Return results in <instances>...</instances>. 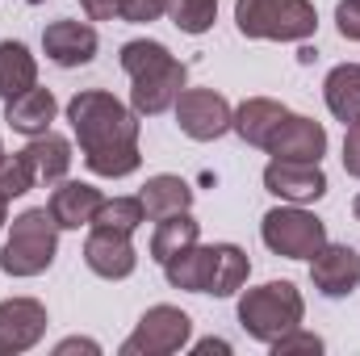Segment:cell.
<instances>
[{
    "label": "cell",
    "mask_w": 360,
    "mask_h": 356,
    "mask_svg": "<svg viewBox=\"0 0 360 356\" xmlns=\"http://www.w3.org/2000/svg\"><path fill=\"white\" fill-rule=\"evenodd\" d=\"M68 122L80 143V155L89 172L109 180H122L139 172L143 151H139V113L122 105L113 92L84 89L68 101Z\"/></svg>",
    "instance_id": "6da1fadb"
},
{
    "label": "cell",
    "mask_w": 360,
    "mask_h": 356,
    "mask_svg": "<svg viewBox=\"0 0 360 356\" xmlns=\"http://www.w3.org/2000/svg\"><path fill=\"white\" fill-rule=\"evenodd\" d=\"M122 72L130 76V109L139 117H160L176 105V96L184 92V63L176 55L155 42V38H134L122 46Z\"/></svg>",
    "instance_id": "7a4b0ae2"
},
{
    "label": "cell",
    "mask_w": 360,
    "mask_h": 356,
    "mask_svg": "<svg viewBox=\"0 0 360 356\" xmlns=\"http://www.w3.org/2000/svg\"><path fill=\"white\" fill-rule=\"evenodd\" d=\"M59 256V222L51 210H21L8 222V239L0 248V268L8 276H38Z\"/></svg>",
    "instance_id": "3957f363"
},
{
    "label": "cell",
    "mask_w": 360,
    "mask_h": 356,
    "mask_svg": "<svg viewBox=\"0 0 360 356\" xmlns=\"http://www.w3.org/2000/svg\"><path fill=\"white\" fill-rule=\"evenodd\" d=\"M302 314H306V302L293 281H264L239 298V327L260 344H272L285 331L302 327Z\"/></svg>",
    "instance_id": "277c9868"
},
{
    "label": "cell",
    "mask_w": 360,
    "mask_h": 356,
    "mask_svg": "<svg viewBox=\"0 0 360 356\" xmlns=\"http://www.w3.org/2000/svg\"><path fill=\"white\" fill-rule=\"evenodd\" d=\"M235 25L243 38L306 42L319 30V13L310 0H235Z\"/></svg>",
    "instance_id": "5b68a950"
},
{
    "label": "cell",
    "mask_w": 360,
    "mask_h": 356,
    "mask_svg": "<svg viewBox=\"0 0 360 356\" xmlns=\"http://www.w3.org/2000/svg\"><path fill=\"white\" fill-rule=\"evenodd\" d=\"M260 239L264 248L285 256V260H310L323 243H327V222L319 214H310L306 205H276L260 222Z\"/></svg>",
    "instance_id": "8992f818"
},
{
    "label": "cell",
    "mask_w": 360,
    "mask_h": 356,
    "mask_svg": "<svg viewBox=\"0 0 360 356\" xmlns=\"http://www.w3.org/2000/svg\"><path fill=\"white\" fill-rule=\"evenodd\" d=\"M193 336V319L180 310V306H151L134 336L122 344V356H172L188 344Z\"/></svg>",
    "instance_id": "52a82bcc"
},
{
    "label": "cell",
    "mask_w": 360,
    "mask_h": 356,
    "mask_svg": "<svg viewBox=\"0 0 360 356\" xmlns=\"http://www.w3.org/2000/svg\"><path fill=\"white\" fill-rule=\"evenodd\" d=\"M172 109H176V126L188 139H197V143L222 139L231 130V122H235V109L226 105L222 92H214V89H184Z\"/></svg>",
    "instance_id": "ba28073f"
},
{
    "label": "cell",
    "mask_w": 360,
    "mask_h": 356,
    "mask_svg": "<svg viewBox=\"0 0 360 356\" xmlns=\"http://www.w3.org/2000/svg\"><path fill=\"white\" fill-rule=\"evenodd\" d=\"M46 306L38 298H8L0 302V356L30 352L46 336Z\"/></svg>",
    "instance_id": "9c48e42d"
},
{
    "label": "cell",
    "mask_w": 360,
    "mask_h": 356,
    "mask_svg": "<svg viewBox=\"0 0 360 356\" xmlns=\"http://www.w3.org/2000/svg\"><path fill=\"white\" fill-rule=\"evenodd\" d=\"M264 189L281 201L310 205L327 197V172L323 164H297V160H272L264 168Z\"/></svg>",
    "instance_id": "30bf717a"
},
{
    "label": "cell",
    "mask_w": 360,
    "mask_h": 356,
    "mask_svg": "<svg viewBox=\"0 0 360 356\" xmlns=\"http://www.w3.org/2000/svg\"><path fill=\"white\" fill-rule=\"evenodd\" d=\"M269 151L272 160H297V164H323V155H327V130H323V122H314V117H302V113H289L281 126H276V134L269 139Z\"/></svg>",
    "instance_id": "8fae6325"
},
{
    "label": "cell",
    "mask_w": 360,
    "mask_h": 356,
    "mask_svg": "<svg viewBox=\"0 0 360 356\" xmlns=\"http://www.w3.org/2000/svg\"><path fill=\"white\" fill-rule=\"evenodd\" d=\"M310 281L327 298H348L360 285V252L348 243H323L310 256Z\"/></svg>",
    "instance_id": "7c38bea8"
},
{
    "label": "cell",
    "mask_w": 360,
    "mask_h": 356,
    "mask_svg": "<svg viewBox=\"0 0 360 356\" xmlns=\"http://www.w3.org/2000/svg\"><path fill=\"white\" fill-rule=\"evenodd\" d=\"M84 265L105 276V281H126L134 265H139V252L130 243V235L122 231H105V227H89V239H84Z\"/></svg>",
    "instance_id": "4fadbf2b"
},
{
    "label": "cell",
    "mask_w": 360,
    "mask_h": 356,
    "mask_svg": "<svg viewBox=\"0 0 360 356\" xmlns=\"http://www.w3.org/2000/svg\"><path fill=\"white\" fill-rule=\"evenodd\" d=\"M42 51L59 68H84L96 55V30H92L89 21H68V17L51 21L42 30Z\"/></svg>",
    "instance_id": "5bb4252c"
},
{
    "label": "cell",
    "mask_w": 360,
    "mask_h": 356,
    "mask_svg": "<svg viewBox=\"0 0 360 356\" xmlns=\"http://www.w3.org/2000/svg\"><path fill=\"white\" fill-rule=\"evenodd\" d=\"M101 201H105V193L84 184V180H59V189L51 193L46 210L59 222V231H80V227H92Z\"/></svg>",
    "instance_id": "9a60e30c"
},
{
    "label": "cell",
    "mask_w": 360,
    "mask_h": 356,
    "mask_svg": "<svg viewBox=\"0 0 360 356\" xmlns=\"http://www.w3.org/2000/svg\"><path fill=\"white\" fill-rule=\"evenodd\" d=\"M55 113H59V101H55V92L51 89H25L21 96H13V101H4V122L17 130V134H25V139H38V134H46L51 130V122H55Z\"/></svg>",
    "instance_id": "2e32d148"
},
{
    "label": "cell",
    "mask_w": 360,
    "mask_h": 356,
    "mask_svg": "<svg viewBox=\"0 0 360 356\" xmlns=\"http://www.w3.org/2000/svg\"><path fill=\"white\" fill-rule=\"evenodd\" d=\"M289 117V109L281 105V101H272V96H252V101H243L239 109H235V122H231V130L243 139V143H252V147H269V139L276 134V126Z\"/></svg>",
    "instance_id": "e0dca14e"
},
{
    "label": "cell",
    "mask_w": 360,
    "mask_h": 356,
    "mask_svg": "<svg viewBox=\"0 0 360 356\" xmlns=\"http://www.w3.org/2000/svg\"><path fill=\"white\" fill-rule=\"evenodd\" d=\"M210 268H214V248L193 243L176 252L172 260H164V276L172 289H188V293H205L210 289Z\"/></svg>",
    "instance_id": "ac0fdd59"
},
{
    "label": "cell",
    "mask_w": 360,
    "mask_h": 356,
    "mask_svg": "<svg viewBox=\"0 0 360 356\" xmlns=\"http://www.w3.org/2000/svg\"><path fill=\"white\" fill-rule=\"evenodd\" d=\"M252 276V260L239 243H214V268H210V289L214 298H231L248 285Z\"/></svg>",
    "instance_id": "d6986e66"
},
{
    "label": "cell",
    "mask_w": 360,
    "mask_h": 356,
    "mask_svg": "<svg viewBox=\"0 0 360 356\" xmlns=\"http://www.w3.org/2000/svg\"><path fill=\"white\" fill-rule=\"evenodd\" d=\"M143 210H147V218L151 222H160V218H168V214H180V210H188L193 205V189H188V180L172 177V172H160V177H151L143 184Z\"/></svg>",
    "instance_id": "ffe728a7"
},
{
    "label": "cell",
    "mask_w": 360,
    "mask_h": 356,
    "mask_svg": "<svg viewBox=\"0 0 360 356\" xmlns=\"http://www.w3.org/2000/svg\"><path fill=\"white\" fill-rule=\"evenodd\" d=\"M38 84V59L25 42H0V101H13Z\"/></svg>",
    "instance_id": "44dd1931"
},
{
    "label": "cell",
    "mask_w": 360,
    "mask_h": 356,
    "mask_svg": "<svg viewBox=\"0 0 360 356\" xmlns=\"http://www.w3.org/2000/svg\"><path fill=\"white\" fill-rule=\"evenodd\" d=\"M323 96H327V109L348 126L360 117V63H340L327 72L323 80Z\"/></svg>",
    "instance_id": "7402d4cb"
},
{
    "label": "cell",
    "mask_w": 360,
    "mask_h": 356,
    "mask_svg": "<svg viewBox=\"0 0 360 356\" xmlns=\"http://www.w3.org/2000/svg\"><path fill=\"white\" fill-rule=\"evenodd\" d=\"M197 239H201V222H197L188 210L168 214V218H160V222H155V235H151V256L164 265V260H172L176 252L193 248Z\"/></svg>",
    "instance_id": "603a6c76"
},
{
    "label": "cell",
    "mask_w": 360,
    "mask_h": 356,
    "mask_svg": "<svg viewBox=\"0 0 360 356\" xmlns=\"http://www.w3.org/2000/svg\"><path fill=\"white\" fill-rule=\"evenodd\" d=\"M25 151H30V160H34V168H38V180H42V184H59V180H68V168H72V143H68L63 134L46 130V134L30 139Z\"/></svg>",
    "instance_id": "cb8c5ba5"
},
{
    "label": "cell",
    "mask_w": 360,
    "mask_h": 356,
    "mask_svg": "<svg viewBox=\"0 0 360 356\" xmlns=\"http://www.w3.org/2000/svg\"><path fill=\"white\" fill-rule=\"evenodd\" d=\"M147 222V210H143V197H105L92 227H105V231H122V235H134L139 227Z\"/></svg>",
    "instance_id": "d4e9b609"
},
{
    "label": "cell",
    "mask_w": 360,
    "mask_h": 356,
    "mask_svg": "<svg viewBox=\"0 0 360 356\" xmlns=\"http://www.w3.org/2000/svg\"><path fill=\"white\" fill-rule=\"evenodd\" d=\"M38 184V168L30 160V151H13V155H0V197H25L30 189Z\"/></svg>",
    "instance_id": "484cf974"
},
{
    "label": "cell",
    "mask_w": 360,
    "mask_h": 356,
    "mask_svg": "<svg viewBox=\"0 0 360 356\" xmlns=\"http://www.w3.org/2000/svg\"><path fill=\"white\" fill-rule=\"evenodd\" d=\"M168 13H172V25L176 30H184V34H205L218 21V0H172Z\"/></svg>",
    "instance_id": "4316f807"
},
{
    "label": "cell",
    "mask_w": 360,
    "mask_h": 356,
    "mask_svg": "<svg viewBox=\"0 0 360 356\" xmlns=\"http://www.w3.org/2000/svg\"><path fill=\"white\" fill-rule=\"evenodd\" d=\"M172 0H117V17L130 21V25H147V21H160L168 13Z\"/></svg>",
    "instance_id": "83f0119b"
},
{
    "label": "cell",
    "mask_w": 360,
    "mask_h": 356,
    "mask_svg": "<svg viewBox=\"0 0 360 356\" xmlns=\"http://www.w3.org/2000/svg\"><path fill=\"white\" fill-rule=\"evenodd\" d=\"M269 348H272V356H289V352H323V340H319V336H310V331H302V327H293V331H285L281 340H272Z\"/></svg>",
    "instance_id": "f1b7e54d"
},
{
    "label": "cell",
    "mask_w": 360,
    "mask_h": 356,
    "mask_svg": "<svg viewBox=\"0 0 360 356\" xmlns=\"http://www.w3.org/2000/svg\"><path fill=\"white\" fill-rule=\"evenodd\" d=\"M335 25L348 42H360V0H340L335 4Z\"/></svg>",
    "instance_id": "f546056e"
},
{
    "label": "cell",
    "mask_w": 360,
    "mask_h": 356,
    "mask_svg": "<svg viewBox=\"0 0 360 356\" xmlns=\"http://www.w3.org/2000/svg\"><path fill=\"white\" fill-rule=\"evenodd\" d=\"M344 172L360 180V117L348 122V134H344Z\"/></svg>",
    "instance_id": "4dcf8cb0"
},
{
    "label": "cell",
    "mask_w": 360,
    "mask_h": 356,
    "mask_svg": "<svg viewBox=\"0 0 360 356\" xmlns=\"http://www.w3.org/2000/svg\"><path fill=\"white\" fill-rule=\"evenodd\" d=\"M89 21H113L117 17V0H80Z\"/></svg>",
    "instance_id": "1f68e13d"
},
{
    "label": "cell",
    "mask_w": 360,
    "mask_h": 356,
    "mask_svg": "<svg viewBox=\"0 0 360 356\" xmlns=\"http://www.w3.org/2000/svg\"><path fill=\"white\" fill-rule=\"evenodd\" d=\"M72 352H89V356H101V344L96 340H84V336H72L63 344H55V356H72Z\"/></svg>",
    "instance_id": "d6a6232c"
},
{
    "label": "cell",
    "mask_w": 360,
    "mask_h": 356,
    "mask_svg": "<svg viewBox=\"0 0 360 356\" xmlns=\"http://www.w3.org/2000/svg\"><path fill=\"white\" fill-rule=\"evenodd\" d=\"M193 352H197V356H205V352L231 356V344H226V340H201V344H193Z\"/></svg>",
    "instance_id": "836d02e7"
},
{
    "label": "cell",
    "mask_w": 360,
    "mask_h": 356,
    "mask_svg": "<svg viewBox=\"0 0 360 356\" xmlns=\"http://www.w3.org/2000/svg\"><path fill=\"white\" fill-rule=\"evenodd\" d=\"M4 222H8V197H0V231H4Z\"/></svg>",
    "instance_id": "e575fe53"
},
{
    "label": "cell",
    "mask_w": 360,
    "mask_h": 356,
    "mask_svg": "<svg viewBox=\"0 0 360 356\" xmlns=\"http://www.w3.org/2000/svg\"><path fill=\"white\" fill-rule=\"evenodd\" d=\"M352 214H356V222H360V193H356V201H352Z\"/></svg>",
    "instance_id": "d590c367"
},
{
    "label": "cell",
    "mask_w": 360,
    "mask_h": 356,
    "mask_svg": "<svg viewBox=\"0 0 360 356\" xmlns=\"http://www.w3.org/2000/svg\"><path fill=\"white\" fill-rule=\"evenodd\" d=\"M25 4H46V0H25Z\"/></svg>",
    "instance_id": "8d00e7d4"
},
{
    "label": "cell",
    "mask_w": 360,
    "mask_h": 356,
    "mask_svg": "<svg viewBox=\"0 0 360 356\" xmlns=\"http://www.w3.org/2000/svg\"><path fill=\"white\" fill-rule=\"evenodd\" d=\"M0 155H4V147H0Z\"/></svg>",
    "instance_id": "74e56055"
}]
</instances>
